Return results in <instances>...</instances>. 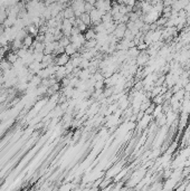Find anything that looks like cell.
<instances>
[{"instance_id":"7a4b0ae2","label":"cell","mask_w":190,"mask_h":191,"mask_svg":"<svg viewBox=\"0 0 190 191\" xmlns=\"http://www.w3.org/2000/svg\"><path fill=\"white\" fill-rule=\"evenodd\" d=\"M64 53L66 54L67 56H69V57H73L74 55H76L78 53V50L74 47L72 44H69L68 46H66V47L64 48Z\"/></svg>"},{"instance_id":"3957f363","label":"cell","mask_w":190,"mask_h":191,"mask_svg":"<svg viewBox=\"0 0 190 191\" xmlns=\"http://www.w3.org/2000/svg\"><path fill=\"white\" fill-rule=\"evenodd\" d=\"M79 20H81L84 25H86L88 28L92 27V20H91V17H90V15H88L87 12H84V14L81 15Z\"/></svg>"},{"instance_id":"6da1fadb","label":"cell","mask_w":190,"mask_h":191,"mask_svg":"<svg viewBox=\"0 0 190 191\" xmlns=\"http://www.w3.org/2000/svg\"><path fill=\"white\" fill-rule=\"evenodd\" d=\"M83 35H84V37H85V39H86V42H88V40H93V39H95V37H96V33H95V30H94L93 27H90Z\"/></svg>"}]
</instances>
